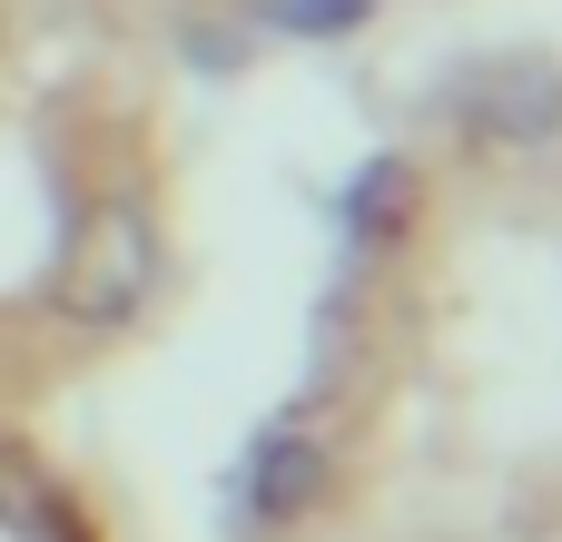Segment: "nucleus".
<instances>
[{
	"label": "nucleus",
	"mask_w": 562,
	"mask_h": 542,
	"mask_svg": "<svg viewBox=\"0 0 562 542\" xmlns=\"http://www.w3.org/2000/svg\"><path fill=\"white\" fill-rule=\"evenodd\" d=\"M148 286H158V227H148V207L99 197V207L69 227L59 306H69L79 326H119V316H138V296H148Z\"/></svg>",
	"instance_id": "nucleus-1"
},
{
	"label": "nucleus",
	"mask_w": 562,
	"mask_h": 542,
	"mask_svg": "<svg viewBox=\"0 0 562 542\" xmlns=\"http://www.w3.org/2000/svg\"><path fill=\"white\" fill-rule=\"evenodd\" d=\"M445 109H454L474 138H494V148H543V138H562V69L543 49L474 59V69L445 89Z\"/></svg>",
	"instance_id": "nucleus-2"
},
{
	"label": "nucleus",
	"mask_w": 562,
	"mask_h": 542,
	"mask_svg": "<svg viewBox=\"0 0 562 542\" xmlns=\"http://www.w3.org/2000/svg\"><path fill=\"white\" fill-rule=\"evenodd\" d=\"M316 484H326V454H316V444H296V434L257 454V513H306V504H316Z\"/></svg>",
	"instance_id": "nucleus-3"
},
{
	"label": "nucleus",
	"mask_w": 562,
	"mask_h": 542,
	"mask_svg": "<svg viewBox=\"0 0 562 542\" xmlns=\"http://www.w3.org/2000/svg\"><path fill=\"white\" fill-rule=\"evenodd\" d=\"M277 20H286V30H356L366 0H277Z\"/></svg>",
	"instance_id": "nucleus-4"
}]
</instances>
